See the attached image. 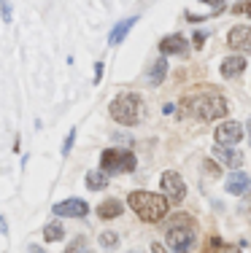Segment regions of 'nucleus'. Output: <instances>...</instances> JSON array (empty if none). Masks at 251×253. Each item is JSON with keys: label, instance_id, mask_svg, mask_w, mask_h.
<instances>
[{"label": "nucleus", "instance_id": "obj_26", "mask_svg": "<svg viewBox=\"0 0 251 253\" xmlns=\"http://www.w3.org/2000/svg\"><path fill=\"white\" fill-rule=\"evenodd\" d=\"M202 167H205V172H208L211 178H216V175H219V167L213 165V162H208V159H205V165H202Z\"/></svg>", "mask_w": 251, "mask_h": 253}, {"label": "nucleus", "instance_id": "obj_9", "mask_svg": "<svg viewBox=\"0 0 251 253\" xmlns=\"http://www.w3.org/2000/svg\"><path fill=\"white\" fill-rule=\"evenodd\" d=\"M227 43H230V49H235V51L251 54V27L249 25L232 27L230 33H227Z\"/></svg>", "mask_w": 251, "mask_h": 253}, {"label": "nucleus", "instance_id": "obj_14", "mask_svg": "<svg viewBox=\"0 0 251 253\" xmlns=\"http://www.w3.org/2000/svg\"><path fill=\"white\" fill-rule=\"evenodd\" d=\"M202 3H205V14H195L192 16V11H189V14H187V22H195V25H197V22H208V19H213V16H216V14H222V11L227 8V3H224V0H202Z\"/></svg>", "mask_w": 251, "mask_h": 253}, {"label": "nucleus", "instance_id": "obj_6", "mask_svg": "<svg viewBox=\"0 0 251 253\" xmlns=\"http://www.w3.org/2000/svg\"><path fill=\"white\" fill-rule=\"evenodd\" d=\"M159 186H162V194H165V200L170 205L184 202V197H187V183H184V178L178 175V172H173V170L162 172Z\"/></svg>", "mask_w": 251, "mask_h": 253}, {"label": "nucleus", "instance_id": "obj_16", "mask_svg": "<svg viewBox=\"0 0 251 253\" xmlns=\"http://www.w3.org/2000/svg\"><path fill=\"white\" fill-rule=\"evenodd\" d=\"M135 22H138V16H130V19H122L116 27L111 30V35H108V43H111V46H119L124 38H127V33H130V30L135 27Z\"/></svg>", "mask_w": 251, "mask_h": 253}, {"label": "nucleus", "instance_id": "obj_27", "mask_svg": "<svg viewBox=\"0 0 251 253\" xmlns=\"http://www.w3.org/2000/svg\"><path fill=\"white\" fill-rule=\"evenodd\" d=\"M103 78V62H95V84H100Z\"/></svg>", "mask_w": 251, "mask_h": 253}, {"label": "nucleus", "instance_id": "obj_12", "mask_svg": "<svg viewBox=\"0 0 251 253\" xmlns=\"http://www.w3.org/2000/svg\"><path fill=\"white\" fill-rule=\"evenodd\" d=\"M251 186V178H249V172H230V178H227V183H224V189H227V194H235V197H241V194H246V189Z\"/></svg>", "mask_w": 251, "mask_h": 253}, {"label": "nucleus", "instance_id": "obj_32", "mask_svg": "<svg viewBox=\"0 0 251 253\" xmlns=\"http://www.w3.org/2000/svg\"><path fill=\"white\" fill-rule=\"evenodd\" d=\"M246 126H249V140H251V119H249V124H246Z\"/></svg>", "mask_w": 251, "mask_h": 253}, {"label": "nucleus", "instance_id": "obj_2", "mask_svg": "<svg viewBox=\"0 0 251 253\" xmlns=\"http://www.w3.org/2000/svg\"><path fill=\"white\" fill-rule=\"evenodd\" d=\"M127 205L133 208V213L146 224H157L167 215L170 202L165 200V194H154V191H130Z\"/></svg>", "mask_w": 251, "mask_h": 253}, {"label": "nucleus", "instance_id": "obj_25", "mask_svg": "<svg viewBox=\"0 0 251 253\" xmlns=\"http://www.w3.org/2000/svg\"><path fill=\"white\" fill-rule=\"evenodd\" d=\"M205 38H208V35L202 33V30H197V33L192 35V43H195V49H202V43H205Z\"/></svg>", "mask_w": 251, "mask_h": 253}, {"label": "nucleus", "instance_id": "obj_5", "mask_svg": "<svg viewBox=\"0 0 251 253\" xmlns=\"http://www.w3.org/2000/svg\"><path fill=\"white\" fill-rule=\"evenodd\" d=\"M138 159H135L133 151L127 148H108V151L100 154V170L103 172H133Z\"/></svg>", "mask_w": 251, "mask_h": 253}, {"label": "nucleus", "instance_id": "obj_7", "mask_svg": "<svg viewBox=\"0 0 251 253\" xmlns=\"http://www.w3.org/2000/svg\"><path fill=\"white\" fill-rule=\"evenodd\" d=\"M51 213H54L57 218H84V215H89V205L73 197V200L57 202L54 208H51Z\"/></svg>", "mask_w": 251, "mask_h": 253}, {"label": "nucleus", "instance_id": "obj_1", "mask_svg": "<svg viewBox=\"0 0 251 253\" xmlns=\"http://www.w3.org/2000/svg\"><path fill=\"white\" fill-rule=\"evenodd\" d=\"M187 108L189 116L200 119V122H213L230 113V102H227L219 92H200V94H189L181 102Z\"/></svg>", "mask_w": 251, "mask_h": 253}, {"label": "nucleus", "instance_id": "obj_18", "mask_svg": "<svg viewBox=\"0 0 251 253\" xmlns=\"http://www.w3.org/2000/svg\"><path fill=\"white\" fill-rule=\"evenodd\" d=\"M84 183H87L89 191H103L105 186H108V172H103V170H89L87 178H84Z\"/></svg>", "mask_w": 251, "mask_h": 253}, {"label": "nucleus", "instance_id": "obj_20", "mask_svg": "<svg viewBox=\"0 0 251 253\" xmlns=\"http://www.w3.org/2000/svg\"><path fill=\"white\" fill-rule=\"evenodd\" d=\"M98 240H100V245H103L105 251H113V248L119 245V234H116V232H103Z\"/></svg>", "mask_w": 251, "mask_h": 253}, {"label": "nucleus", "instance_id": "obj_23", "mask_svg": "<svg viewBox=\"0 0 251 253\" xmlns=\"http://www.w3.org/2000/svg\"><path fill=\"white\" fill-rule=\"evenodd\" d=\"M232 14H251V0H241V3L232 5Z\"/></svg>", "mask_w": 251, "mask_h": 253}, {"label": "nucleus", "instance_id": "obj_3", "mask_svg": "<svg viewBox=\"0 0 251 253\" xmlns=\"http://www.w3.org/2000/svg\"><path fill=\"white\" fill-rule=\"evenodd\" d=\"M165 240L173 253H189L195 248V221L187 218V213H178L165 226Z\"/></svg>", "mask_w": 251, "mask_h": 253}, {"label": "nucleus", "instance_id": "obj_15", "mask_svg": "<svg viewBox=\"0 0 251 253\" xmlns=\"http://www.w3.org/2000/svg\"><path fill=\"white\" fill-rule=\"evenodd\" d=\"M122 210H124V205L119 202V200H103V202L98 205V218L113 221V218H119V215H122Z\"/></svg>", "mask_w": 251, "mask_h": 253}, {"label": "nucleus", "instance_id": "obj_30", "mask_svg": "<svg viewBox=\"0 0 251 253\" xmlns=\"http://www.w3.org/2000/svg\"><path fill=\"white\" fill-rule=\"evenodd\" d=\"M251 208V197H246V202H243V210H249Z\"/></svg>", "mask_w": 251, "mask_h": 253}, {"label": "nucleus", "instance_id": "obj_11", "mask_svg": "<svg viewBox=\"0 0 251 253\" xmlns=\"http://www.w3.org/2000/svg\"><path fill=\"white\" fill-rule=\"evenodd\" d=\"M213 156H216L219 162H224L227 167H232V170H238V167L243 165V154L235 151L232 146H213Z\"/></svg>", "mask_w": 251, "mask_h": 253}, {"label": "nucleus", "instance_id": "obj_33", "mask_svg": "<svg viewBox=\"0 0 251 253\" xmlns=\"http://www.w3.org/2000/svg\"><path fill=\"white\" fill-rule=\"evenodd\" d=\"M249 16H251V14H249Z\"/></svg>", "mask_w": 251, "mask_h": 253}, {"label": "nucleus", "instance_id": "obj_13", "mask_svg": "<svg viewBox=\"0 0 251 253\" xmlns=\"http://www.w3.org/2000/svg\"><path fill=\"white\" fill-rule=\"evenodd\" d=\"M243 70H246V57H243V54L224 57V62H222V76L224 78H238Z\"/></svg>", "mask_w": 251, "mask_h": 253}, {"label": "nucleus", "instance_id": "obj_10", "mask_svg": "<svg viewBox=\"0 0 251 253\" xmlns=\"http://www.w3.org/2000/svg\"><path fill=\"white\" fill-rule=\"evenodd\" d=\"M159 54L167 57V54H187V38L178 33L173 35H165L162 41H159Z\"/></svg>", "mask_w": 251, "mask_h": 253}, {"label": "nucleus", "instance_id": "obj_28", "mask_svg": "<svg viewBox=\"0 0 251 253\" xmlns=\"http://www.w3.org/2000/svg\"><path fill=\"white\" fill-rule=\"evenodd\" d=\"M27 253H46L41 245H27Z\"/></svg>", "mask_w": 251, "mask_h": 253}, {"label": "nucleus", "instance_id": "obj_4", "mask_svg": "<svg viewBox=\"0 0 251 253\" xmlns=\"http://www.w3.org/2000/svg\"><path fill=\"white\" fill-rule=\"evenodd\" d=\"M108 111H111L113 122H119L124 126H135L143 119V100L135 92H122L111 100Z\"/></svg>", "mask_w": 251, "mask_h": 253}, {"label": "nucleus", "instance_id": "obj_21", "mask_svg": "<svg viewBox=\"0 0 251 253\" xmlns=\"http://www.w3.org/2000/svg\"><path fill=\"white\" fill-rule=\"evenodd\" d=\"M65 253H92V251L87 248V240H84V237H76L73 243L65 248Z\"/></svg>", "mask_w": 251, "mask_h": 253}, {"label": "nucleus", "instance_id": "obj_22", "mask_svg": "<svg viewBox=\"0 0 251 253\" xmlns=\"http://www.w3.org/2000/svg\"><path fill=\"white\" fill-rule=\"evenodd\" d=\"M73 143H76V126H73V129H68V137L62 140V156H68L70 151H73Z\"/></svg>", "mask_w": 251, "mask_h": 253}, {"label": "nucleus", "instance_id": "obj_31", "mask_svg": "<svg viewBox=\"0 0 251 253\" xmlns=\"http://www.w3.org/2000/svg\"><path fill=\"white\" fill-rule=\"evenodd\" d=\"M0 229L5 232V218H3V215H0Z\"/></svg>", "mask_w": 251, "mask_h": 253}, {"label": "nucleus", "instance_id": "obj_24", "mask_svg": "<svg viewBox=\"0 0 251 253\" xmlns=\"http://www.w3.org/2000/svg\"><path fill=\"white\" fill-rule=\"evenodd\" d=\"M0 16H3V22H11V3L8 0H0Z\"/></svg>", "mask_w": 251, "mask_h": 253}, {"label": "nucleus", "instance_id": "obj_8", "mask_svg": "<svg viewBox=\"0 0 251 253\" xmlns=\"http://www.w3.org/2000/svg\"><path fill=\"white\" fill-rule=\"evenodd\" d=\"M241 137H243V126L238 122H224V124H219L216 129H213L216 146H235Z\"/></svg>", "mask_w": 251, "mask_h": 253}, {"label": "nucleus", "instance_id": "obj_17", "mask_svg": "<svg viewBox=\"0 0 251 253\" xmlns=\"http://www.w3.org/2000/svg\"><path fill=\"white\" fill-rule=\"evenodd\" d=\"M165 76H167V57H159V59H154V62H151V68H149V76H146V81L151 84V86H159V84L165 81Z\"/></svg>", "mask_w": 251, "mask_h": 253}, {"label": "nucleus", "instance_id": "obj_29", "mask_svg": "<svg viewBox=\"0 0 251 253\" xmlns=\"http://www.w3.org/2000/svg\"><path fill=\"white\" fill-rule=\"evenodd\" d=\"M151 253H167V251H165V245L154 243V245H151Z\"/></svg>", "mask_w": 251, "mask_h": 253}, {"label": "nucleus", "instance_id": "obj_19", "mask_svg": "<svg viewBox=\"0 0 251 253\" xmlns=\"http://www.w3.org/2000/svg\"><path fill=\"white\" fill-rule=\"evenodd\" d=\"M62 237H65V229H62L59 221H51V224L44 226V240L46 243H59Z\"/></svg>", "mask_w": 251, "mask_h": 253}]
</instances>
